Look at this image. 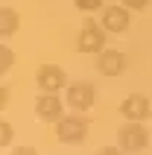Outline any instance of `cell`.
<instances>
[{"label": "cell", "instance_id": "cell-1", "mask_svg": "<svg viewBox=\"0 0 152 155\" xmlns=\"http://www.w3.org/2000/svg\"><path fill=\"white\" fill-rule=\"evenodd\" d=\"M117 143L123 152H144L149 147V132L144 129V120H126L117 129Z\"/></svg>", "mask_w": 152, "mask_h": 155}, {"label": "cell", "instance_id": "cell-2", "mask_svg": "<svg viewBox=\"0 0 152 155\" xmlns=\"http://www.w3.org/2000/svg\"><path fill=\"white\" fill-rule=\"evenodd\" d=\"M105 26L97 24V21H85V26L79 29V38H76V50L79 53H102L105 50Z\"/></svg>", "mask_w": 152, "mask_h": 155}, {"label": "cell", "instance_id": "cell-3", "mask_svg": "<svg viewBox=\"0 0 152 155\" xmlns=\"http://www.w3.org/2000/svg\"><path fill=\"white\" fill-rule=\"evenodd\" d=\"M56 138L61 143H82L88 138V120H82V117H61V120H56Z\"/></svg>", "mask_w": 152, "mask_h": 155}, {"label": "cell", "instance_id": "cell-4", "mask_svg": "<svg viewBox=\"0 0 152 155\" xmlns=\"http://www.w3.org/2000/svg\"><path fill=\"white\" fill-rule=\"evenodd\" d=\"M68 103L76 111H88L97 103V88L91 82H73V85H68Z\"/></svg>", "mask_w": 152, "mask_h": 155}, {"label": "cell", "instance_id": "cell-5", "mask_svg": "<svg viewBox=\"0 0 152 155\" xmlns=\"http://www.w3.org/2000/svg\"><path fill=\"white\" fill-rule=\"evenodd\" d=\"M35 82H38L41 91H61L68 85V73L59 64H41L38 73H35Z\"/></svg>", "mask_w": 152, "mask_h": 155}, {"label": "cell", "instance_id": "cell-6", "mask_svg": "<svg viewBox=\"0 0 152 155\" xmlns=\"http://www.w3.org/2000/svg\"><path fill=\"white\" fill-rule=\"evenodd\" d=\"M97 70L102 76H120L126 70V56L120 50H102L97 53Z\"/></svg>", "mask_w": 152, "mask_h": 155}, {"label": "cell", "instance_id": "cell-7", "mask_svg": "<svg viewBox=\"0 0 152 155\" xmlns=\"http://www.w3.org/2000/svg\"><path fill=\"white\" fill-rule=\"evenodd\" d=\"M35 111H38V117L47 123H56L61 120L64 114H61V100L56 97V91H44L38 100H35Z\"/></svg>", "mask_w": 152, "mask_h": 155}, {"label": "cell", "instance_id": "cell-8", "mask_svg": "<svg viewBox=\"0 0 152 155\" xmlns=\"http://www.w3.org/2000/svg\"><path fill=\"white\" fill-rule=\"evenodd\" d=\"M108 32H126L132 18H129V6H108L102 9V21H100Z\"/></svg>", "mask_w": 152, "mask_h": 155}, {"label": "cell", "instance_id": "cell-9", "mask_svg": "<svg viewBox=\"0 0 152 155\" xmlns=\"http://www.w3.org/2000/svg\"><path fill=\"white\" fill-rule=\"evenodd\" d=\"M120 114L126 120H146L149 117V100L144 94H132L120 103Z\"/></svg>", "mask_w": 152, "mask_h": 155}, {"label": "cell", "instance_id": "cell-10", "mask_svg": "<svg viewBox=\"0 0 152 155\" xmlns=\"http://www.w3.org/2000/svg\"><path fill=\"white\" fill-rule=\"evenodd\" d=\"M15 29H18V12L3 9V12H0V35H3V38H9Z\"/></svg>", "mask_w": 152, "mask_h": 155}, {"label": "cell", "instance_id": "cell-11", "mask_svg": "<svg viewBox=\"0 0 152 155\" xmlns=\"http://www.w3.org/2000/svg\"><path fill=\"white\" fill-rule=\"evenodd\" d=\"M76 9H82V12H97V9H102V0H73Z\"/></svg>", "mask_w": 152, "mask_h": 155}, {"label": "cell", "instance_id": "cell-12", "mask_svg": "<svg viewBox=\"0 0 152 155\" xmlns=\"http://www.w3.org/2000/svg\"><path fill=\"white\" fill-rule=\"evenodd\" d=\"M9 68H12V50L9 47H0V70L6 73Z\"/></svg>", "mask_w": 152, "mask_h": 155}, {"label": "cell", "instance_id": "cell-13", "mask_svg": "<svg viewBox=\"0 0 152 155\" xmlns=\"http://www.w3.org/2000/svg\"><path fill=\"white\" fill-rule=\"evenodd\" d=\"M0 143H3V147H9V143H12V126H9L6 120L0 123Z\"/></svg>", "mask_w": 152, "mask_h": 155}, {"label": "cell", "instance_id": "cell-14", "mask_svg": "<svg viewBox=\"0 0 152 155\" xmlns=\"http://www.w3.org/2000/svg\"><path fill=\"white\" fill-rule=\"evenodd\" d=\"M123 6H129L132 12H137V9H146V6H149V0H123Z\"/></svg>", "mask_w": 152, "mask_h": 155}, {"label": "cell", "instance_id": "cell-15", "mask_svg": "<svg viewBox=\"0 0 152 155\" xmlns=\"http://www.w3.org/2000/svg\"><path fill=\"white\" fill-rule=\"evenodd\" d=\"M6 100H9V88L3 85V88H0V105H6Z\"/></svg>", "mask_w": 152, "mask_h": 155}]
</instances>
